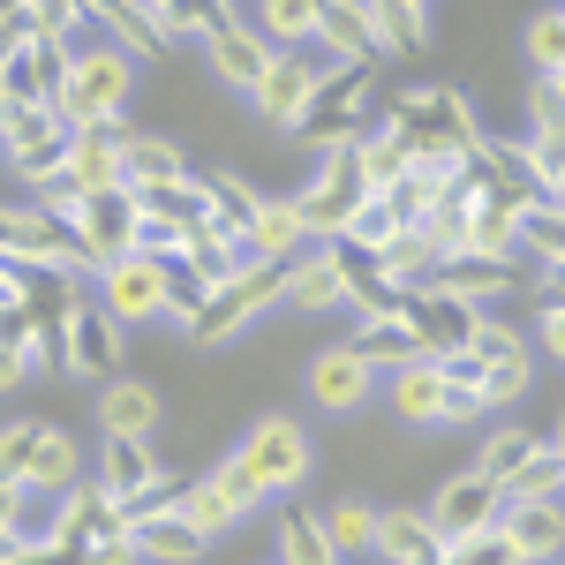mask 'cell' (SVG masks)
I'll return each instance as SVG.
<instances>
[{
	"mask_svg": "<svg viewBox=\"0 0 565 565\" xmlns=\"http://www.w3.org/2000/svg\"><path fill=\"white\" fill-rule=\"evenodd\" d=\"M385 121L407 136L415 159H476L482 151V121H476V106H468L460 90H437V84L399 90L385 106Z\"/></svg>",
	"mask_w": 565,
	"mask_h": 565,
	"instance_id": "1",
	"label": "cell"
},
{
	"mask_svg": "<svg viewBox=\"0 0 565 565\" xmlns=\"http://www.w3.org/2000/svg\"><path fill=\"white\" fill-rule=\"evenodd\" d=\"M136 98V61L121 45H76V68L68 84L53 90V114L68 129H98V121H121Z\"/></svg>",
	"mask_w": 565,
	"mask_h": 565,
	"instance_id": "2",
	"label": "cell"
},
{
	"mask_svg": "<svg viewBox=\"0 0 565 565\" xmlns=\"http://www.w3.org/2000/svg\"><path fill=\"white\" fill-rule=\"evenodd\" d=\"M295 204H302L309 249H332V242H348L354 212L370 204V189H362V174H354V136H348V143H324V151H317V174L295 189Z\"/></svg>",
	"mask_w": 565,
	"mask_h": 565,
	"instance_id": "3",
	"label": "cell"
},
{
	"mask_svg": "<svg viewBox=\"0 0 565 565\" xmlns=\"http://www.w3.org/2000/svg\"><path fill=\"white\" fill-rule=\"evenodd\" d=\"M279 295H287V264H249L242 279H226L218 295H204L189 340H196V348H226V340H242L249 324H264V317L279 309Z\"/></svg>",
	"mask_w": 565,
	"mask_h": 565,
	"instance_id": "4",
	"label": "cell"
},
{
	"mask_svg": "<svg viewBox=\"0 0 565 565\" xmlns=\"http://www.w3.org/2000/svg\"><path fill=\"white\" fill-rule=\"evenodd\" d=\"M234 460L257 476L264 498H295V490L309 482V468H317V445H309V430L295 423V415H264V423L242 430Z\"/></svg>",
	"mask_w": 565,
	"mask_h": 565,
	"instance_id": "5",
	"label": "cell"
},
{
	"mask_svg": "<svg viewBox=\"0 0 565 565\" xmlns=\"http://www.w3.org/2000/svg\"><path fill=\"white\" fill-rule=\"evenodd\" d=\"M98 309H106L121 332H136V324H167V309H174V264L143 257V249L114 257L106 271H98Z\"/></svg>",
	"mask_w": 565,
	"mask_h": 565,
	"instance_id": "6",
	"label": "cell"
},
{
	"mask_svg": "<svg viewBox=\"0 0 565 565\" xmlns=\"http://www.w3.org/2000/svg\"><path fill=\"white\" fill-rule=\"evenodd\" d=\"M68 121L53 114V106H31V98H15L8 114H0V151H8V167L23 174V189H39L45 174H61L68 167Z\"/></svg>",
	"mask_w": 565,
	"mask_h": 565,
	"instance_id": "7",
	"label": "cell"
},
{
	"mask_svg": "<svg viewBox=\"0 0 565 565\" xmlns=\"http://www.w3.org/2000/svg\"><path fill=\"white\" fill-rule=\"evenodd\" d=\"M271 498L257 490V476L226 452L218 468H204V476H189V498H181V513L204 527V535H226V527H242L249 513H264Z\"/></svg>",
	"mask_w": 565,
	"mask_h": 565,
	"instance_id": "8",
	"label": "cell"
},
{
	"mask_svg": "<svg viewBox=\"0 0 565 565\" xmlns=\"http://www.w3.org/2000/svg\"><path fill=\"white\" fill-rule=\"evenodd\" d=\"M377 98H370V68H332L324 84H317V98H309V114H302V143H348V136H362L377 114H370Z\"/></svg>",
	"mask_w": 565,
	"mask_h": 565,
	"instance_id": "9",
	"label": "cell"
},
{
	"mask_svg": "<svg viewBox=\"0 0 565 565\" xmlns=\"http://www.w3.org/2000/svg\"><path fill=\"white\" fill-rule=\"evenodd\" d=\"M324 76H332V61H324L317 45H302V53H279V61H271V76H264V90L249 98V106H257V121H264V129H279V136H295Z\"/></svg>",
	"mask_w": 565,
	"mask_h": 565,
	"instance_id": "10",
	"label": "cell"
},
{
	"mask_svg": "<svg viewBox=\"0 0 565 565\" xmlns=\"http://www.w3.org/2000/svg\"><path fill=\"white\" fill-rule=\"evenodd\" d=\"M423 513H430L437 535L460 551V543H476V535H490V527H498V513H505V490L468 468V476H445V482H437V498L423 505Z\"/></svg>",
	"mask_w": 565,
	"mask_h": 565,
	"instance_id": "11",
	"label": "cell"
},
{
	"mask_svg": "<svg viewBox=\"0 0 565 565\" xmlns=\"http://www.w3.org/2000/svg\"><path fill=\"white\" fill-rule=\"evenodd\" d=\"M61 370L84 377V385L121 377V324H114L98 302H84L76 317H61Z\"/></svg>",
	"mask_w": 565,
	"mask_h": 565,
	"instance_id": "12",
	"label": "cell"
},
{
	"mask_svg": "<svg viewBox=\"0 0 565 565\" xmlns=\"http://www.w3.org/2000/svg\"><path fill=\"white\" fill-rule=\"evenodd\" d=\"M136 226H143L136 189H114V196H90V204H84V218H76V249H84L90 279H98L114 257H129V249H136Z\"/></svg>",
	"mask_w": 565,
	"mask_h": 565,
	"instance_id": "13",
	"label": "cell"
},
{
	"mask_svg": "<svg viewBox=\"0 0 565 565\" xmlns=\"http://www.w3.org/2000/svg\"><path fill=\"white\" fill-rule=\"evenodd\" d=\"M370 392H385V370L354 348V340L348 348H324L317 362H309V399H317L324 415H354Z\"/></svg>",
	"mask_w": 565,
	"mask_h": 565,
	"instance_id": "14",
	"label": "cell"
},
{
	"mask_svg": "<svg viewBox=\"0 0 565 565\" xmlns=\"http://www.w3.org/2000/svg\"><path fill=\"white\" fill-rule=\"evenodd\" d=\"M68 174L84 181V196H114V189H129V143L136 129L129 121H98V129H68Z\"/></svg>",
	"mask_w": 565,
	"mask_h": 565,
	"instance_id": "15",
	"label": "cell"
},
{
	"mask_svg": "<svg viewBox=\"0 0 565 565\" xmlns=\"http://www.w3.org/2000/svg\"><path fill=\"white\" fill-rule=\"evenodd\" d=\"M317 53H324L332 68H377V61H392L385 31L370 23V8H362V0H324V23H317Z\"/></svg>",
	"mask_w": 565,
	"mask_h": 565,
	"instance_id": "16",
	"label": "cell"
},
{
	"mask_svg": "<svg viewBox=\"0 0 565 565\" xmlns=\"http://www.w3.org/2000/svg\"><path fill=\"white\" fill-rule=\"evenodd\" d=\"M407 324H415V340H423V354L430 362H445V354H468L482 332V302H460V295H415L407 302Z\"/></svg>",
	"mask_w": 565,
	"mask_h": 565,
	"instance_id": "17",
	"label": "cell"
},
{
	"mask_svg": "<svg viewBox=\"0 0 565 565\" xmlns=\"http://www.w3.org/2000/svg\"><path fill=\"white\" fill-rule=\"evenodd\" d=\"M287 317H332V309H354L348 302V257L340 249H309V257L287 264V295H279Z\"/></svg>",
	"mask_w": 565,
	"mask_h": 565,
	"instance_id": "18",
	"label": "cell"
},
{
	"mask_svg": "<svg viewBox=\"0 0 565 565\" xmlns=\"http://www.w3.org/2000/svg\"><path fill=\"white\" fill-rule=\"evenodd\" d=\"M159 385L151 377H136V370H121V377H106L98 385V437H129V445H151V430H159Z\"/></svg>",
	"mask_w": 565,
	"mask_h": 565,
	"instance_id": "19",
	"label": "cell"
},
{
	"mask_svg": "<svg viewBox=\"0 0 565 565\" xmlns=\"http://www.w3.org/2000/svg\"><path fill=\"white\" fill-rule=\"evenodd\" d=\"M377 558L385 565H452V543L437 535L423 505H377Z\"/></svg>",
	"mask_w": 565,
	"mask_h": 565,
	"instance_id": "20",
	"label": "cell"
},
{
	"mask_svg": "<svg viewBox=\"0 0 565 565\" xmlns=\"http://www.w3.org/2000/svg\"><path fill=\"white\" fill-rule=\"evenodd\" d=\"M385 399L407 430H445V362L415 354V362L385 370Z\"/></svg>",
	"mask_w": 565,
	"mask_h": 565,
	"instance_id": "21",
	"label": "cell"
},
{
	"mask_svg": "<svg viewBox=\"0 0 565 565\" xmlns=\"http://www.w3.org/2000/svg\"><path fill=\"white\" fill-rule=\"evenodd\" d=\"M271 61H279V53H271V45H264L257 31H249V15H242L234 31H218V39L204 45V68H212V76H218L226 90H242V98H257V90H264Z\"/></svg>",
	"mask_w": 565,
	"mask_h": 565,
	"instance_id": "22",
	"label": "cell"
},
{
	"mask_svg": "<svg viewBox=\"0 0 565 565\" xmlns=\"http://www.w3.org/2000/svg\"><path fill=\"white\" fill-rule=\"evenodd\" d=\"M498 527H505V543H513L527 565H558L565 558V498H535V505H513V498H505Z\"/></svg>",
	"mask_w": 565,
	"mask_h": 565,
	"instance_id": "23",
	"label": "cell"
},
{
	"mask_svg": "<svg viewBox=\"0 0 565 565\" xmlns=\"http://www.w3.org/2000/svg\"><path fill=\"white\" fill-rule=\"evenodd\" d=\"M98 490H106V498H121V505H136V498H143V490H159V482H167V460H159V452H151V445H129V437H106V445H98Z\"/></svg>",
	"mask_w": 565,
	"mask_h": 565,
	"instance_id": "24",
	"label": "cell"
},
{
	"mask_svg": "<svg viewBox=\"0 0 565 565\" xmlns=\"http://www.w3.org/2000/svg\"><path fill=\"white\" fill-rule=\"evenodd\" d=\"M129 535H136V551H143V565H204V551H212V535L189 513H136Z\"/></svg>",
	"mask_w": 565,
	"mask_h": 565,
	"instance_id": "25",
	"label": "cell"
},
{
	"mask_svg": "<svg viewBox=\"0 0 565 565\" xmlns=\"http://www.w3.org/2000/svg\"><path fill=\"white\" fill-rule=\"evenodd\" d=\"M249 257L257 264L309 257V226H302V204H295V196H264L257 204V218H249Z\"/></svg>",
	"mask_w": 565,
	"mask_h": 565,
	"instance_id": "26",
	"label": "cell"
},
{
	"mask_svg": "<svg viewBox=\"0 0 565 565\" xmlns=\"http://www.w3.org/2000/svg\"><path fill=\"white\" fill-rule=\"evenodd\" d=\"M136 15H151L167 39H196V45H212L218 31H234L242 15H234V0H129Z\"/></svg>",
	"mask_w": 565,
	"mask_h": 565,
	"instance_id": "27",
	"label": "cell"
},
{
	"mask_svg": "<svg viewBox=\"0 0 565 565\" xmlns=\"http://www.w3.org/2000/svg\"><path fill=\"white\" fill-rule=\"evenodd\" d=\"M84 482V437L61 430V423H39V452H31V490L39 498H68Z\"/></svg>",
	"mask_w": 565,
	"mask_h": 565,
	"instance_id": "28",
	"label": "cell"
},
{
	"mask_svg": "<svg viewBox=\"0 0 565 565\" xmlns=\"http://www.w3.org/2000/svg\"><path fill=\"white\" fill-rule=\"evenodd\" d=\"M407 167H415V151H407V136L392 129L385 114L354 136V174H362V189H370V196H385V189L407 174Z\"/></svg>",
	"mask_w": 565,
	"mask_h": 565,
	"instance_id": "29",
	"label": "cell"
},
{
	"mask_svg": "<svg viewBox=\"0 0 565 565\" xmlns=\"http://www.w3.org/2000/svg\"><path fill=\"white\" fill-rule=\"evenodd\" d=\"M317 23H324V0H257V15H249V31H257L271 53L317 45Z\"/></svg>",
	"mask_w": 565,
	"mask_h": 565,
	"instance_id": "30",
	"label": "cell"
},
{
	"mask_svg": "<svg viewBox=\"0 0 565 565\" xmlns=\"http://www.w3.org/2000/svg\"><path fill=\"white\" fill-rule=\"evenodd\" d=\"M317 521H324L332 551H340L348 565H370V558H377V505H370V498H332Z\"/></svg>",
	"mask_w": 565,
	"mask_h": 565,
	"instance_id": "31",
	"label": "cell"
},
{
	"mask_svg": "<svg viewBox=\"0 0 565 565\" xmlns=\"http://www.w3.org/2000/svg\"><path fill=\"white\" fill-rule=\"evenodd\" d=\"M279 565H348L340 551H332V535H324V521L309 513V505H279V551H271Z\"/></svg>",
	"mask_w": 565,
	"mask_h": 565,
	"instance_id": "32",
	"label": "cell"
},
{
	"mask_svg": "<svg viewBox=\"0 0 565 565\" xmlns=\"http://www.w3.org/2000/svg\"><path fill=\"white\" fill-rule=\"evenodd\" d=\"M535 452H543V430H521V423H498V430H490V437L476 445V476H490L498 490H505V482L521 476V468L535 460Z\"/></svg>",
	"mask_w": 565,
	"mask_h": 565,
	"instance_id": "33",
	"label": "cell"
},
{
	"mask_svg": "<svg viewBox=\"0 0 565 565\" xmlns=\"http://www.w3.org/2000/svg\"><path fill=\"white\" fill-rule=\"evenodd\" d=\"M90 15L114 31V45H121L129 61H167V45H174L159 23H151V15H136L129 0H90Z\"/></svg>",
	"mask_w": 565,
	"mask_h": 565,
	"instance_id": "34",
	"label": "cell"
},
{
	"mask_svg": "<svg viewBox=\"0 0 565 565\" xmlns=\"http://www.w3.org/2000/svg\"><path fill=\"white\" fill-rule=\"evenodd\" d=\"M430 287H437V295H460V302H490V295H513V264L452 257V264H437ZM430 287H423V295H430Z\"/></svg>",
	"mask_w": 565,
	"mask_h": 565,
	"instance_id": "35",
	"label": "cell"
},
{
	"mask_svg": "<svg viewBox=\"0 0 565 565\" xmlns=\"http://www.w3.org/2000/svg\"><path fill=\"white\" fill-rule=\"evenodd\" d=\"M189 151L174 136H136L129 143V189H167V181H189Z\"/></svg>",
	"mask_w": 565,
	"mask_h": 565,
	"instance_id": "36",
	"label": "cell"
},
{
	"mask_svg": "<svg viewBox=\"0 0 565 565\" xmlns=\"http://www.w3.org/2000/svg\"><path fill=\"white\" fill-rule=\"evenodd\" d=\"M370 8V23L385 31L392 53H423L430 45V0H362Z\"/></svg>",
	"mask_w": 565,
	"mask_h": 565,
	"instance_id": "37",
	"label": "cell"
},
{
	"mask_svg": "<svg viewBox=\"0 0 565 565\" xmlns=\"http://www.w3.org/2000/svg\"><path fill=\"white\" fill-rule=\"evenodd\" d=\"M354 348L370 354L377 370H399V362H415V354H423V340H415V324H407V317H370V324L354 332Z\"/></svg>",
	"mask_w": 565,
	"mask_h": 565,
	"instance_id": "38",
	"label": "cell"
},
{
	"mask_svg": "<svg viewBox=\"0 0 565 565\" xmlns=\"http://www.w3.org/2000/svg\"><path fill=\"white\" fill-rule=\"evenodd\" d=\"M505 498H513V505H535V498H565V452L551 445V437H543V452L527 460L521 476L505 482Z\"/></svg>",
	"mask_w": 565,
	"mask_h": 565,
	"instance_id": "39",
	"label": "cell"
},
{
	"mask_svg": "<svg viewBox=\"0 0 565 565\" xmlns=\"http://www.w3.org/2000/svg\"><path fill=\"white\" fill-rule=\"evenodd\" d=\"M527 68L535 76H565V8L527 15Z\"/></svg>",
	"mask_w": 565,
	"mask_h": 565,
	"instance_id": "40",
	"label": "cell"
},
{
	"mask_svg": "<svg viewBox=\"0 0 565 565\" xmlns=\"http://www.w3.org/2000/svg\"><path fill=\"white\" fill-rule=\"evenodd\" d=\"M392 234H399L392 204H385V196H370V204L354 212V226H348V242H340V249H354V257H385V249H392Z\"/></svg>",
	"mask_w": 565,
	"mask_h": 565,
	"instance_id": "41",
	"label": "cell"
},
{
	"mask_svg": "<svg viewBox=\"0 0 565 565\" xmlns=\"http://www.w3.org/2000/svg\"><path fill=\"white\" fill-rule=\"evenodd\" d=\"M527 385H535V354L490 362V370H482V399H490V415H505L513 399H527Z\"/></svg>",
	"mask_w": 565,
	"mask_h": 565,
	"instance_id": "42",
	"label": "cell"
},
{
	"mask_svg": "<svg viewBox=\"0 0 565 565\" xmlns=\"http://www.w3.org/2000/svg\"><path fill=\"white\" fill-rule=\"evenodd\" d=\"M31 452H39V423H0V482H23L31 490Z\"/></svg>",
	"mask_w": 565,
	"mask_h": 565,
	"instance_id": "43",
	"label": "cell"
},
{
	"mask_svg": "<svg viewBox=\"0 0 565 565\" xmlns=\"http://www.w3.org/2000/svg\"><path fill=\"white\" fill-rule=\"evenodd\" d=\"M468 354L490 370V362H513V354H527V340H521V324H490V317H482V332H476V348H468Z\"/></svg>",
	"mask_w": 565,
	"mask_h": 565,
	"instance_id": "44",
	"label": "cell"
},
{
	"mask_svg": "<svg viewBox=\"0 0 565 565\" xmlns=\"http://www.w3.org/2000/svg\"><path fill=\"white\" fill-rule=\"evenodd\" d=\"M452 565H527V558L505 543V527H490V535H476V543H460V551H452Z\"/></svg>",
	"mask_w": 565,
	"mask_h": 565,
	"instance_id": "45",
	"label": "cell"
},
{
	"mask_svg": "<svg viewBox=\"0 0 565 565\" xmlns=\"http://www.w3.org/2000/svg\"><path fill=\"white\" fill-rule=\"evenodd\" d=\"M535 332H543V354H558V362H565V302H551V295H543V309H535Z\"/></svg>",
	"mask_w": 565,
	"mask_h": 565,
	"instance_id": "46",
	"label": "cell"
},
{
	"mask_svg": "<svg viewBox=\"0 0 565 565\" xmlns=\"http://www.w3.org/2000/svg\"><path fill=\"white\" fill-rule=\"evenodd\" d=\"M84 565H143V551H136V535H114V543L84 551Z\"/></svg>",
	"mask_w": 565,
	"mask_h": 565,
	"instance_id": "47",
	"label": "cell"
},
{
	"mask_svg": "<svg viewBox=\"0 0 565 565\" xmlns=\"http://www.w3.org/2000/svg\"><path fill=\"white\" fill-rule=\"evenodd\" d=\"M23 513H31V490L23 482H0V527H23Z\"/></svg>",
	"mask_w": 565,
	"mask_h": 565,
	"instance_id": "48",
	"label": "cell"
},
{
	"mask_svg": "<svg viewBox=\"0 0 565 565\" xmlns=\"http://www.w3.org/2000/svg\"><path fill=\"white\" fill-rule=\"evenodd\" d=\"M15 385H31V370H23V354L0 340V392H15Z\"/></svg>",
	"mask_w": 565,
	"mask_h": 565,
	"instance_id": "49",
	"label": "cell"
},
{
	"mask_svg": "<svg viewBox=\"0 0 565 565\" xmlns=\"http://www.w3.org/2000/svg\"><path fill=\"white\" fill-rule=\"evenodd\" d=\"M31 558V535L23 527H0V565H23Z\"/></svg>",
	"mask_w": 565,
	"mask_h": 565,
	"instance_id": "50",
	"label": "cell"
},
{
	"mask_svg": "<svg viewBox=\"0 0 565 565\" xmlns=\"http://www.w3.org/2000/svg\"><path fill=\"white\" fill-rule=\"evenodd\" d=\"M23 565H84V558H68V551H39V543H31V558Z\"/></svg>",
	"mask_w": 565,
	"mask_h": 565,
	"instance_id": "51",
	"label": "cell"
},
{
	"mask_svg": "<svg viewBox=\"0 0 565 565\" xmlns=\"http://www.w3.org/2000/svg\"><path fill=\"white\" fill-rule=\"evenodd\" d=\"M551 445H558V452H565V415H558V430H551Z\"/></svg>",
	"mask_w": 565,
	"mask_h": 565,
	"instance_id": "52",
	"label": "cell"
},
{
	"mask_svg": "<svg viewBox=\"0 0 565 565\" xmlns=\"http://www.w3.org/2000/svg\"><path fill=\"white\" fill-rule=\"evenodd\" d=\"M543 84H551V90H558V98H565V76H543Z\"/></svg>",
	"mask_w": 565,
	"mask_h": 565,
	"instance_id": "53",
	"label": "cell"
},
{
	"mask_svg": "<svg viewBox=\"0 0 565 565\" xmlns=\"http://www.w3.org/2000/svg\"><path fill=\"white\" fill-rule=\"evenodd\" d=\"M271 565H279V558H271Z\"/></svg>",
	"mask_w": 565,
	"mask_h": 565,
	"instance_id": "54",
	"label": "cell"
}]
</instances>
